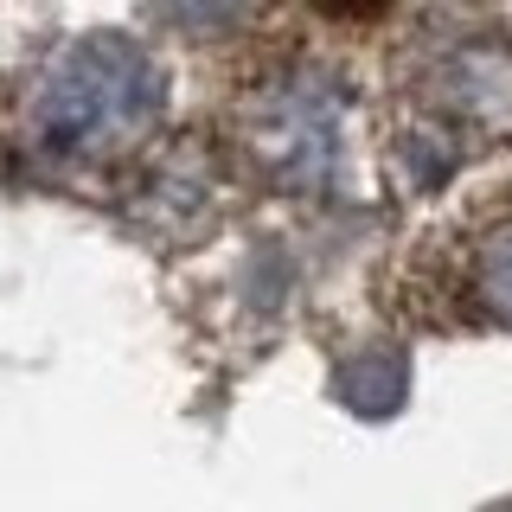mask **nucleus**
I'll use <instances>...</instances> for the list:
<instances>
[{
	"label": "nucleus",
	"instance_id": "1",
	"mask_svg": "<svg viewBox=\"0 0 512 512\" xmlns=\"http://www.w3.org/2000/svg\"><path fill=\"white\" fill-rule=\"evenodd\" d=\"M154 109V71L135 45H84L71 64H58L45 116L58 141H109L148 122Z\"/></svg>",
	"mask_w": 512,
	"mask_h": 512
},
{
	"label": "nucleus",
	"instance_id": "2",
	"mask_svg": "<svg viewBox=\"0 0 512 512\" xmlns=\"http://www.w3.org/2000/svg\"><path fill=\"white\" fill-rule=\"evenodd\" d=\"M256 154L282 180H320L340 160V96L314 71H288L256 103Z\"/></svg>",
	"mask_w": 512,
	"mask_h": 512
},
{
	"label": "nucleus",
	"instance_id": "3",
	"mask_svg": "<svg viewBox=\"0 0 512 512\" xmlns=\"http://www.w3.org/2000/svg\"><path fill=\"white\" fill-rule=\"evenodd\" d=\"M480 301H487V314L512 320V224H500L480 250Z\"/></svg>",
	"mask_w": 512,
	"mask_h": 512
}]
</instances>
